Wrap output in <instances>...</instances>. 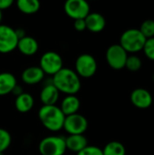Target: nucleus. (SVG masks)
<instances>
[{
    "label": "nucleus",
    "instance_id": "nucleus-27",
    "mask_svg": "<svg viewBox=\"0 0 154 155\" xmlns=\"http://www.w3.org/2000/svg\"><path fill=\"white\" fill-rule=\"evenodd\" d=\"M74 26L76 31L78 32H83L86 29V24L84 19H76L74 22Z\"/></svg>",
    "mask_w": 154,
    "mask_h": 155
},
{
    "label": "nucleus",
    "instance_id": "nucleus-13",
    "mask_svg": "<svg viewBox=\"0 0 154 155\" xmlns=\"http://www.w3.org/2000/svg\"><path fill=\"white\" fill-rule=\"evenodd\" d=\"M59 94L60 92L52 82L45 84L40 93V100L43 105H55L59 99Z\"/></svg>",
    "mask_w": 154,
    "mask_h": 155
},
{
    "label": "nucleus",
    "instance_id": "nucleus-4",
    "mask_svg": "<svg viewBox=\"0 0 154 155\" xmlns=\"http://www.w3.org/2000/svg\"><path fill=\"white\" fill-rule=\"evenodd\" d=\"M38 149L41 155H64L67 150L65 137L47 136L40 142Z\"/></svg>",
    "mask_w": 154,
    "mask_h": 155
},
{
    "label": "nucleus",
    "instance_id": "nucleus-14",
    "mask_svg": "<svg viewBox=\"0 0 154 155\" xmlns=\"http://www.w3.org/2000/svg\"><path fill=\"white\" fill-rule=\"evenodd\" d=\"M21 77L26 84H36L43 81L44 73L39 66H29L23 71Z\"/></svg>",
    "mask_w": 154,
    "mask_h": 155
},
{
    "label": "nucleus",
    "instance_id": "nucleus-20",
    "mask_svg": "<svg viewBox=\"0 0 154 155\" xmlns=\"http://www.w3.org/2000/svg\"><path fill=\"white\" fill-rule=\"evenodd\" d=\"M17 8L24 14L32 15L40 9V2L38 0H18L16 2Z\"/></svg>",
    "mask_w": 154,
    "mask_h": 155
},
{
    "label": "nucleus",
    "instance_id": "nucleus-32",
    "mask_svg": "<svg viewBox=\"0 0 154 155\" xmlns=\"http://www.w3.org/2000/svg\"><path fill=\"white\" fill-rule=\"evenodd\" d=\"M152 80H153V82H154V74H152Z\"/></svg>",
    "mask_w": 154,
    "mask_h": 155
},
{
    "label": "nucleus",
    "instance_id": "nucleus-26",
    "mask_svg": "<svg viewBox=\"0 0 154 155\" xmlns=\"http://www.w3.org/2000/svg\"><path fill=\"white\" fill-rule=\"evenodd\" d=\"M76 155H103V150L94 145H88L84 150L79 152Z\"/></svg>",
    "mask_w": 154,
    "mask_h": 155
},
{
    "label": "nucleus",
    "instance_id": "nucleus-24",
    "mask_svg": "<svg viewBox=\"0 0 154 155\" xmlns=\"http://www.w3.org/2000/svg\"><path fill=\"white\" fill-rule=\"evenodd\" d=\"M12 142L11 134L5 129L0 128V153H4L6 151Z\"/></svg>",
    "mask_w": 154,
    "mask_h": 155
},
{
    "label": "nucleus",
    "instance_id": "nucleus-29",
    "mask_svg": "<svg viewBox=\"0 0 154 155\" xmlns=\"http://www.w3.org/2000/svg\"><path fill=\"white\" fill-rule=\"evenodd\" d=\"M23 93H24V91H23L22 87H21L20 85H18V84H16V85L14 87L13 91H12V94H13L15 97L18 96V95H20V94H22Z\"/></svg>",
    "mask_w": 154,
    "mask_h": 155
},
{
    "label": "nucleus",
    "instance_id": "nucleus-11",
    "mask_svg": "<svg viewBox=\"0 0 154 155\" xmlns=\"http://www.w3.org/2000/svg\"><path fill=\"white\" fill-rule=\"evenodd\" d=\"M132 104L139 109H147L152 104V94L144 88H136L131 94Z\"/></svg>",
    "mask_w": 154,
    "mask_h": 155
},
{
    "label": "nucleus",
    "instance_id": "nucleus-18",
    "mask_svg": "<svg viewBox=\"0 0 154 155\" xmlns=\"http://www.w3.org/2000/svg\"><path fill=\"white\" fill-rule=\"evenodd\" d=\"M16 84V78L13 74L8 72L0 73V96H4L12 93Z\"/></svg>",
    "mask_w": 154,
    "mask_h": 155
},
{
    "label": "nucleus",
    "instance_id": "nucleus-8",
    "mask_svg": "<svg viewBox=\"0 0 154 155\" xmlns=\"http://www.w3.org/2000/svg\"><path fill=\"white\" fill-rule=\"evenodd\" d=\"M18 37L15 30L6 25L0 24V53L8 54L17 47Z\"/></svg>",
    "mask_w": 154,
    "mask_h": 155
},
{
    "label": "nucleus",
    "instance_id": "nucleus-22",
    "mask_svg": "<svg viewBox=\"0 0 154 155\" xmlns=\"http://www.w3.org/2000/svg\"><path fill=\"white\" fill-rule=\"evenodd\" d=\"M142 66H143V61L138 55L135 54L128 55L125 63V68H127L131 72H137L142 68Z\"/></svg>",
    "mask_w": 154,
    "mask_h": 155
},
{
    "label": "nucleus",
    "instance_id": "nucleus-17",
    "mask_svg": "<svg viewBox=\"0 0 154 155\" xmlns=\"http://www.w3.org/2000/svg\"><path fill=\"white\" fill-rule=\"evenodd\" d=\"M80 105V100L76 95H66L61 103L60 109L65 116H68L77 114Z\"/></svg>",
    "mask_w": 154,
    "mask_h": 155
},
{
    "label": "nucleus",
    "instance_id": "nucleus-2",
    "mask_svg": "<svg viewBox=\"0 0 154 155\" xmlns=\"http://www.w3.org/2000/svg\"><path fill=\"white\" fill-rule=\"evenodd\" d=\"M38 117L47 130L57 132L63 129L65 115L60 107L55 105H43L38 111Z\"/></svg>",
    "mask_w": 154,
    "mask_h": 155
},
{
    "label": "nucleus",
    "instance_id": "nucleus-19",
    "mask_svg": "<svg viewBox=\"0 0 154 155\" xmlns=\"http://www.w3.org/2000/svg\"><path fill=\"white\" fill-rule=\"evenodd\" d=\"M34 97L30 94L25 92L22 94L16 96L15 100V109L23 114L31 111L34 106Z\"/></svg>",
    "mask_w": 154,
    "mask_h": 155
},
{
    "label": "nucleus",
    "instance_id": "nucleus-12",
    "mask_svg": "<svg viewBox=\"0 0 154 155\" xmlns=\"http://www.w3.org/2000/svg\"><path fill=\"white\" fill-rule=\"evenodd\" d=\"M85 24H86V29H88L90 32L93 33H100L102 32L105 25H106V20L104 16L100 13H90L85 18Z\"/></svg>",
    "mask_w": 154,
    "mask_h": 155
},
{
    "label": "nucleus",
    "instance_id": "nucleus-1",
    "mask_svg": "<svg viewBox=\"0 0 154 155\" xmlns=\"http://www.w3.org/2000/svg\"><path fill=\"white\" fill-rule=\"evenodd\" d=\"M51 82L60 93L67 95H75L82 86L80 77L75 71L64 67L53 75Z\"/></svg>",
    "mask_w": 154,
    "mask_h": 155
},
{
    "label": "nucleus",
    "instance_id": "nucleus-33",
    "mask_svg": "<svg viewBox=\"0 0 154 155\" xmlns=\"http://www.w3.org/2000/svg\"><path fill=\"white\" fill-rule=\"evenodd\" d=\"M0 155H4V153H0Z\"/></svg>",
    "mask_w": 154,
    "mask_h": 155
},
{
    "label": "nucleus",
    "instance_id": "nucleus-23",
    "mask_svg": "<svg viewBox=\"0 0 154 155\" xmlns=\"http://www.w3.org/2000/svg\"><path fill=\"white\" fill-rule=\"evenodd\" d=\"M141 33L144 35L146 39L154 37V20L147 19L143 21L139 28Z\"/></svg>",
    "mask_w": 154,
    "mask_h": 155
},
{
    "label": "nucleus",
    "instance_id": "nucleus-9",
    "mask_svg": "<svg viewBox=\"0 0 154 155\" xmlns=\"http://www.w3.org/2000/svg\"><path fill=\"white\" fill-rule=\"evenodd\" d=\"M88 128L87 119L80 114H74L65 116L63 129L69 135L73 134H84Z\"/></svg>",
    "mask_w": 154,
    "mask_h": 155
},
{
    "label": "nucleus",
    "instance_id": "nucleus-30",
    "mask_svg": "<svg viewBox=\"0 0 154 155\" xmlns=\"http://www.w3.org/2000/svg\"><path fill=\"white\" fill-rule=\"evenodd\" d=\"M15 34H16V35H17V37H18V40L21 39V38H23V37H25V36L26 35L25 31V29H23V28H16V29H15Z\"/></svg>",
    "mask_w": 154,
    "mask_h": 155
},
{
    "label": "nucleus",
    "instance_id": "nucleus-5",
    "mask_svg": "<svg viewBox=\"0 0 154 155\" xmlns=\"http://www.w3.org/2000/svg\"><path fill=\"white\" fill-rule=\"evenodd\" d=\"M63 58L54 51H47L44 53L40 58L39 67L43 70L44 74L54 75L63 68Z\"/></svg>",
    "mask_w": 154,
    "mask_h": 155
},
{
    "label": "nucleus",
    "instance_id": "nucleus-31",
    "mask_svg": "<svg viewBox=\"0 0 154 155\" xmlns=\"http://www.w3.org/2000/svg\"><path fill=\"white\" fill-rule=\"evenodd\" d=\"M1 21H2V11L0 10V23H1Z\"/></svg>",
    "mask_w": 154,
    "mask_h": 155
},
{
    "label": "nucleus",
    "instance_id": "nucleus-21",
    "mask_svg": "<svg viewBox=\"0 0 154 155\" xmlns=\"http://www.w3.org/2000/svg\"><path fill=\"white\" fill-rule=\"evenodd\" d=\"M103 155H125L126 150L124 145L117 141L108 143L103 149Z\"/></svg>",
    "mask_w": 154,
    "mask_h": 155
},
{
    "label": "nucleus",
    "instance_id": "nucleus-6",
    "mask_svg": "<svg viewBox=\"0 0 154 155\" xmlns=\"http://www.w3.org/2000/svg\"><path fill=\"white\" fill-rule=\"evenodd\" d=\"M75 73L79 77L89 78L97 71V62L90 54H82L75 60Z\"/></svg>",
    "mask_w": 154,
    "mask_h": 155
},
{
    "label": "nucleus",
    "instance_id": "nucleus-28",
    "mask_svg": "<svg viewBox=\"0 0 154 155\" xmlns=\"http://www.w3.org/2000/svg\"><path fill=\"white\" fill-rule=\"evenodd\" d=\"M14 4L13 0H0V10H5L11 7Z\"/></svg>",
    "mask_w": 154,
    "mask_h": 155
},
{
    "label": "nucleus",
    "instance_id": "nucleus-16",
    "mask_svg": "<svg viewBox=\"0 0 154 155\" xmlns=\"http://www.w3.org/2000/svg\"><path fill=\"white\" fill-rule=\"evenodd\" d=\"M65 144L67 150L78 153L88 146V141L84 134H73L65 138Z\"/></svg>",
    "mask_w": 154,
    "mask_h": 155
},
{
    "label": "nucleus",
    "instance_id": "nucleus-7",
    "mask_svg": "<svg viewBox=\"0 0 154 155\" xmlns=\"http://www.w3.org/2000/svg\"><path fill=\"white\" fill-rule=\"evenodd\" d=\"M105 57L107 64L111 68L114 70H121L125 67L128 54L119 44H114L108 47Z\"/></svg>",
    "mask_w": 154,
    "mask_h": 155
},
{
    "label": "nucleus",
    "instance_id": "nucleus-25",
    "mask_svg": "<svg viewBox=\"0 0 154 155\" xmlns=\"http://www.w3.org/2000/svg\"><path fill=\"white\" fill-rule=\"evenodd\" d=\"M143 51L144 52V54L148 59L154 61V37L146 39Z\"/></svg>",
    "mask_w": 154,
    "mask_h": 155
},
{
    "label": "nucleus",
    "instance_id": "nucleus-3",
    "mask_svg": "<svg viewBox=\"0 0 154 155\" xmlns=\"http://www.w3.org/2000/svg\"><path fill=\"white\" fill-rule=\"evenodd\" d=\"M146 38L137 28H130L124 31L120 37V45L128 53L135 54L143 49Z\"/></svg>",
    "mask_w": 154,
    "mask_h": 155
},
{
    "label": "nucleus",
    "instance_id": "nucleus-15",
    "mask_svg": "<svg viewBox=\"0 0 154 155\" xmlns=\"http://www.w3.org/2000/svg\"><path fill=\"white\" fill-rule=\"evenodd\" d=\"M16 48L19 50L21 54L30 56L37 53L39 45H38V42L34 37L25 35V37L18 40Z\"/></svg>",
    "mask_w": 154,
    "mask_h": 155
},
{
    "label": "nucleus",
    "instance_id": "nucleus-10",
    "mask_svg": "<svg viewBox=\"0 0 154 155\" xmlns=\"http://www.w3.org/2000/svg\"><path fill=\"white\" fill-rule=\"evenodd\" d=\"M64 9L65 14L74 20L84 19L91 13L90 5L85 0H67Z\"/></svg>",
    "mask_w": 154,
    "mask_h": 155
}]
</instances>
